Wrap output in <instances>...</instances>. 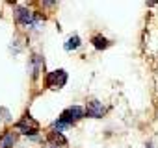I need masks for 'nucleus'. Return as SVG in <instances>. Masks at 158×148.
Segmentation results:
<instances>
[{
    "mask_svg": "<svg viewBox=\"0 0 158 148\" xmlns=\"http://www.w3.org/2000/svg\"><path fill=\"white\" fill-rule=\"evenodd\" d=\"M15 130L21 131V133H24V135H35V133L39 131V122L34 120V119L30 117V113H26V115L15 124Z\"/></svg>",
    "mask_w": 158,
    "mask_h": 148,
    "instance_id": "f257e3e1",
    "label": "nucleus"
},
{
    "mask_svg": "<svg viewBox=\"0 0 158 148\" xmlns=\"http://www.w3.org/2000/svg\"><path fill=\"white\" fill-rule=\"evenodd\" d=\"M65 84H67V72L63 68H58L47 76V85L50 89H61Z\"/></svg>",
    "mask_w": 158,
    "mask_h": 148,
    "instance_id": "f03ea898",
    "label": "nucleus"
},
{
    "mask_svg": "<svg viewBox=\"0 0 158 148\" xmlns=\"http://www.w3.org/2000/svg\"><path fill=\"white\" fill-rule=\"evenodd\" d=\"M82 117H86V115H84V109H82L80 106H73V107L65 109V111L60 115V120H63L67 126H73L76 120H80Z\"/></svg>",
    "mask_w": 158,
    "mask_h": 148,
    "instance_id": "7ed1b4c3",
    "label": "nucleus"
},
{
    "mask_svg": "<svg viewBox=\"0 0 158 148\" xmlns=\"http://www.w3.org/2000/svg\"><path fill=\"white\" fill-rule=\"evenodd\" d=\"M104 113H106V107H104L102 102H99V100L88 102V106H86V109H84V115H86V117H91V119H101Z\"/></svg>",
    "mask_w": 158,
    "mask_h": 148,
    "instance_id": "20e7f679",
    "label": "nucleus"
},
{
    "mask_svg": "<svg viewBox=\"0 0 158 148\" xmlns=\"http://www.w3.org/2000/svg\"><path fill=\"white\" fill-rule=\"evenodd\" d=\"M15 19L17 22L21 24H26V26H34V13L26 8H17L15 10Z\"/></svg>",
    "mask_w": 158,
    "mask_h": 148,
    "instance_id": "39448f33",
    "label": "nucleus"
},
{
    "mask_svg": "<svg viewBox=\"0 0 158 148\" xmlns=\"http://www.w3.org/2000/svg\"><path fill=\"white\" fill-rule=\"evenodd\" d=\"M17 142V133L15 131H4L0 137V148H13Z\"/></svg>",
    "mask_w": 158,
    "mask_h": 148,
    "instance_id": "423d86ee",
    "label": "nucleus"
},
{
    "mask_svg": "<svg viewBox=\"0 0 158 148\" xmlns=\"http://www.w3.org/2000/svg\"><path fill=\"white\" fill-rule=\"evenodd\" d=\"M48 142H52L54 146H58V144L67 146V139H65L63 133H60V131H48Z\"/></svg>",
    "mask_w": 158,
    "mask_h": 148,
    "instance_id": "0eeeda50",
    "label": "nucleus"
},
{
    "mask_svg": "<svg viewBox=\"0 0 158 148\" xmlns=\"http://www.w3.org/2000/svg\"><path fill=\"white\" fill-rule=\"evenodd\" d=\"M91 43H93V46H95L97 50H106V48L110 46V41H108L106 37H102V35H93Z\"/></svg>",
    "mask_w": 158,
    "mask_h": 148,
    "instance_id": "6e6552de",
    "label": "nucleus"
},
{
    "mask_svg": "<svg viewBox=\"0 0 158 148\" xmlns=\"http://www.w3.org/2000/svg\"><path fill=\"white\" fill-rule=\"evenodd\" d=\"M32 63H34V76H37V74L41 72V68L45 67V61L41 56H34L32 57Z\"/></svg>",
    "mask_w": 158,
    "mask_h": 148,
    "instance_id": "1a4fd4ad",
    "label": "nucleus"
},
{
    "mask_svg": "<svg viewBox=\"0 0 158 148\" xmlns=\"http://www.w3.org/2000/svg\"><path fill=\"white\" fill-rule=\"evenodd\" d=\"M78 46H80V37H78V35L69 37V41L65 43V50H76Z\"/></svg>",
    "mask_w": 158,
    "mask_h": 148,
    "instance_id": "9d476101",
    "label": "nucleus"
},
{
    "mask_svg": "<svg viewBox=\"0 0 158 148\" xmlns=\"http://www.w3.org/2000/svg\"><path fill=\"white\" fill-rule=\"evenodd\" d=\"M147 148H152V144H147Z\"/></svg>",
    "mask_w": 158,
    "mask_h": 148,
    "instance_id": "9b49d317",
    "label": "nucleus"
}]
</instances>
